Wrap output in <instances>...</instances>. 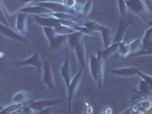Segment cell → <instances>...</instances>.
I'll use <instances>...</instances> for the list:
<instances>
[{"instance_id":"1","label":"cell","mask_w":152,"mask_h":114,"mask_svg":"<svg viewBox=\"0 0 152 114\" xmlns=\"http://www.w3.org/2000/svg\"><path fill=\"white\" fill-rule=\"evenodd\" d=\"M89 70L93 79L97 84L99 91L103 90L104 82V61L101 56V50H97V55L93 54L89 58Z\"/></svg>"},{"instance_id":"2","label":"cell","mask_w":152,"mask_h":114,"mask_svg":"<svg viewBox=\"0 0 152 114\" xmlns=\"http://www.w3.org/2000/svg\"><path fill=\"white\" fill-rule=\"evenodd\" d=\"M126 5L128 10L133 12L136 16H138L143 22L151 25V12L143 0H126Z\"/></svg>"},{"instance_id":"3","label":"cell","mask_w":152,"mask_h":114,"mask_svg":"<svg viewBox=\"0 0 152 114\" xmlns=\"http://www.w3.org/2000/svg\"><path fill=\"white\" fill-rule=\"evenodd\" d=\"M83 76H84V68H80L76 76H72L70 84L66 88V100H68L69 112H72V102H73V98H75V96L77 95V92L80 88Z\"/></svg>"},{"instance_id":"4","label":"cell","mask_w":152,"mask_h":114,"mask_svg":"<svg viewBox=\"0 0 152 114\" xmlns=\"http://www.w3.org/2000/svg\"><path fill=\"white\" fill-rule=\"evenodd\" d=\"M42 81H44V84H45V86L47 87L48 90H56L52 64H50V62L47 61V60L42 62Z\"/></svg>"},{"instance_id":"5","label":"cell","mask_w":152,"mask_h":114,"mask_svg":"<svg viewBox=\"0 0 152 114\" xmlns=\"http://www.w3.org/2000/svg\"><path fill=\"white\" fill-rule=\"evenodd\" d=\"M13 65L15 66L17 70L24 66H33L38 70L40 73H42V61L40 60V56L38 53H33L32 56H30L29 58L24 60V61H17L14 62Z\"/></svg>"},{"instance_id":"6","label":"cell","mask_w":152,"mask_h":114,"mask_svg":"<svg viewBox=\"0 0 152 114\" xmlns=\"http://www.w3.org/2000/svg\"><path fill=\"white\" fill-rule=\"evenodd\" d=\"M62 103V99H44V100H30L28 105L34 111L40 112L45 107H54Z\"/></svg>"},{"instance_id":"7","label":"cell","mask_w":152,"mask_h":114,"mask_svg":"<svg viewBox=\"0 0 152 114\" xmlns=\"http://www.w3.org/2000/svg\"><path fill=\"white\" fill-rule=\"evenodd\" d=\"M18 12L25 13L28 15H52L53 14L52 10L40 6L39 4H30L28 6H24V7L20 8Z\"/></svg>"},{"instance_id":"8","label":"cell","mask_w":152,"mask_h":114,"mask_svg":"<svg viewBox=\"0 0 152 114\" xmlns=\"http://www.w3.org/2000/svg\"><path fill=\"white\" fill-rule=\"evenodd\" d=\"M60 73L61 76L64 80L65 87L68 88L70 81L72 79V73H71V65H70V58H69V49L65 47V57H64V63L62 65V68H60Z\"/></svg>"},{"instance_id":"9","label":"cell","mask_w":152,"mask_h":114,"mask_svg":"<svg viewBox=\"0 0 152 114\" xmlns=\"http://www.w3.org/2000/svg\"><path fill=\"white\" fill-rule=\"evenodd\" d=\"M28 14L18 12L16 14V30L20 34L24 37H29V30H28Z\"/></svg>"},{"instance_id":"10","label":"cell","mask_w":152,"mask_h":114,"mask_svg":"<svg viewBox=\"0 0 152 114\" xmlns=\"http://www.w3.org/2000/svg\"><path fill=\"white\" fill-rule=\"evenodd\" d=\"M0 33L4 34L5 37L12 39V40H15V41H18V42H26L28 41V39L24 36L20 34L17 31H14L9 25H5L1 23H0Z\"/></svg>"},{"instance_id":"11","label":"cell","mask_w":152,"mask_h":114,"mask_svg":"<svg viewBox=\"0 0 152 114\" xmlns=\"http://www.w3.org/2000/svg\"><path fill=\"white\" fill-rule=\"evenodd\" d=\"M84 33L79 32V31H73L71 33H69L66 37V48L69 50H73L76 48V46H78L84 39Z\"/></svg>"},{"instance_id":"12","label":"cell","mask_w":152,"mask_h":114,"mask_svg":"<svg viewBox=\"0 0 152 114\" xmlns=\"http://www.w3.org/2000/svg\"><path fill=\"white\" fill-rule=\"evenodd\" d=\"M66 37L68 34H56L52 41L49 42V50L50 52H56L61 48H65L66 47Z\"/></svg>"},{"instance_id":"13","label":"cell","mask_w":152,"mask_h":114,"mask_svg":"<svg viewBox=\"0 0 152 114\" xmlns=\"http://www.w3.org/2000/svg\"><path fill=\"white\" fill-rule=\"evenodd\" d=\"M132 24V21H127V20H122L120 18V22H119V25H118V30H117V33L115 36H113V42H120L124 40L125 38V34L127 32V29Z\"/></svg>"},{"instance_id":"14","label":"cell","mask_w":152,"mask_h":114,"mask_svg":"<svg viewBox=\"0 0 152 114\" xmlns=\"http://www.w3.org/2000/svg\"><path fill=\"white\" fill-rule=\"evenodd\" d=\"M138 70L141 68H112L111 74L117 76H122V78H132L136 76Z\"/></svg>"},{"instance_id":"15","label":"cell","mask_w":152,"mask_h":114,"mask_svg":"<svg viewBox=\"0 0 152 114\" xmlns=\"http://www.w3.org/2000/svg\"><path fill=\"white\" fill-rule=\"evenodd\" d=\"M99 33L102 36V41H103V47L104 48L109 47L113 42V32H112V30L109 26L102 25V28L99 30Z\"/></svg>"},{"instance_id":"16","label":"cell","mask_w":152,"mask_h":114,"mask_svg":"<svg viewBox=\"0 0 152 114\" xmlns=\"http://www.w3.org/2000/svg\"><path fill=\"white\" fill-rule=\"evenodd\" d=\"M73 52L76 53V56L78 58V63L80 65V68H84L86 65V46L81 41L78 46H76V48L73 49Z\"/></svg>"},{"instance_id":"17","label":"cell","mask_w":152,"mask_h":114,"mask_svg":"<svg viewBox=\"0 0 152 114\" xmlns=\"http://www.w3.org/2000/svg\"><path fill=\"white\" fill-rule=\"evenodd\" d=\"M134 90V89H133ZM135 92L137 94H140L142 97H144V98H150L152 95V86L151 84H149L146 81L144 80H141L140 82H138V90H134Z\"/></svg>"},{"instance_id":"18","label":"cell","mask_w":152,"mask_h":114,"mask_svg":"<svg viewBox=\"0 0 152 114\" xmlns=\"http://www.w3.org/2000/svg\"><path fill=\"white\" fill-rule=\"evenodd\" d=\"M13 103H20V104H26L32 100V95L28 91H18L13 96Z\"/></svg>"},{"instance_id":"19","label":"cell","mask_w":152,"mask_h":114,"mask_svg":"<svg viewBox=\"0 0 152 114\" xmlns=\"http://www.w3.org/2000/svg\"><path fill=\"white\" fill-rule=\"evenodd\" d=\"M118 45H119V42H112V44L109 46V47L104 48L103 50H101V56H102L103 61H104V62L107 61V60H109L111 56H113L114 54L117 53Z\"/></svg>"},{"instance_id":"20","label":"cell","mask_w":152,"mask_h":114,"mask_svg":"<svg viewBox=\"0 0 152 114\" xmlns=\"http://www.w3.org/2000/svg\"><path fill=\"white\" fill-rule=\"evenodd\" d=\"M142 44V49H151L152 48V28L150 26L145 31L143 38L141 39Z\"/></svg>"},{"instance_id":"21","label":"cell","mask_w":152,"mask_h":114,"mask_svg":"<svg viewBox=\"0 0 152 114\" xmlns=\"http://www.w3.org/2000/svg\"><path fill=\"white\" fill-rule=\"evenodd\" d=\"M117 53L119 54V56H121V57H127L128 55H130L129 44L125 42L124 40H122V41H120V42H119V45H118Z\"/></svg>"},{"instance_id":"22","label":"cell","mask_w":152,"mask_h":114,"mask_svg":"<svg viewBox=\"0 0 152 114\" xmlns=\"http://www.w3.org/2000/svg\"><path fill=\"white\" fill-rule=\"evenodd\" d=\"M24 104H20V103H13V104H10V105H8L6 107H2L1 110H0V113H7V114H10V113H15L17 112L21 107L23 106Z\"/></svg>"},{"instance_id":"23","label":"cell","mask_w":152,"mask_h":114,"mask_svg":"<svg viewBox=\"0 0 152 114\" xmlns=\"http://www.w3.org/2000/svg\"><path fill=\"white\" fill-rule=\"evenodd\" d=\"M73 30L79 31V32L84 33L85 36H91V37H94V36H96V34H97V32H94V31L89 30V29H88V28H86L85 25H80V26H78V24H77V23L73 25Z\"/></svg>"},{"instance_id":"24","label":"cell","mask_w":152,"mask_h":114,"mask_svg":"<svg viewBox=\"0 0 152 114\" xmlns=\"http://www.w3.org/2000/svg\"><path fill=\"white\" fill-rule=\"evenodd\" d=\"M84 25L86 28H88L89 30L94 31V32H99L101 28H102V24L95 22V21H91V20H86L84 22Z\"/></svg>"},{"instance_id":"25","label":"cell","mask_w":152,"mask_h":114,"mask_svg":"<svg viewBox=\"0 0 152 114\" xmlns=\"http://www.w3.org/2000/svg\"><path fill=\"white\" fill-rule=\"evenodd\" d=\"M54 30L56 32V34H69L71 32H73V29L70 28V26H65V25H62V24H58L56 26H54Z\"/></svg>"},{"instance_id":"26","label":"cell","mask_w":152,"mask_h":114,"mask_svg":"<svg viewBox=\"0 0 152 114\" xmlns=\"http://www.w3.org/2000/svg\"><path fill=\"white\" fill-rule=\"evenodd\" d=\"M118 7H119V13H120V17L122 20L127 18V12L128 8L126 5V0H118Z\"/></svg>"},{"instance_id":"27","label":"cell","mask_w":152,"mask_h":114,"mask_svg":"<svg viewBox=\"0 0 152 114\" xmlns=\"http://www.w3.org/2000/svg\"><path fill=\"white\" fill-rule=\"evenodd\" d=\"M91 10H93V0H88L84 6H83V12H81V17H88L91 15Z\"/></svg>"},{"instance_id":"28","label":"cell","mask_w":152,"mask_h":114,"mask_svg":"<svg viewBox=\"0 0 152 114\" xmlns=\"http://www.w3.org/2000/svg\"><path fill=\"white\" fill-rule=\"evenodd\" d=\"M129 49L130 53H136L138 50L142 49V44H141V38H137L135 40H133L132 42H129Z\"/></svg>"},{"instance_id":"29","label":"cell","mask_w":152,"mask_h":114,"mask_svg":"<svg viewBox=\"0 0 152 114\" xmlns=\"http://www.w3.org/2000/svg\"><path fill=\"white\" fill-rule=\"evenodd\" d=\"M42 30H44V33H45V36H46V38H47V40H48V42H50L52 39L56 36V32H55V30H54V28L44 26Z\"/></svg>"},{"instance_id":"30","label":"cell","mask_w":152,"mask_h":114,"mask_svg":"<svg viewBox=\"0 0 152 114\" xmlns=\"http://www.w3.org/2000/svg\"><path fill=\"white\" fill-rule=\"evenodd\" d=\"M137 76H140V78H142V80H144V81H146L149 84L152 86V78L150 76H148V74H145L144 72H142V70H138Z\"/></svg>"},{"instance_id":"31","label":"cell","mask_w":152,"mask_h":114,"mask_svg":"<svg viewBox=\"0 0 152 114\" xmlns=\"http://www.w3.org/2000/svg\"><path fill=\"white\" fill-rule=\"evenodd\" d=\"M62 4L68 8V9H72V10H73V7L76 6V4H77V0H63Z\"/></svg>"},{"instance_id":"32","label":"cell","mask_w":152,"mask_h":114,"mask_svg":"<svg viewBox=\"0 0 152 114\" xmlns=\"http://www.w3.org/2000/svg\"><path fill=\"white\" fill-rule=\"evenodd\" d=\"M0 23L1 24H5V25H9V22L7 21L6 15L4 14V10L1 9V7H0Z\"/></svg>"},{"instance_id":"33","label":"cell","mask_w":152,"mask_h":114,"mask_svg":"<svg viewBox=\"0 0 152 114\" xmlns=\"http://www.w3.org/2000/svg\"><path fill=\"white\" fill-rule=\"evenodd\" d=\"M39 113H52V107H45Z\"/></svg>"},{"instance_id":"34","label":"cell","mask_w":152,"mask_h":114,"mask_svg":"<svg viewBox=\"0 0 152 114\" xmlns=\"http://www.w3.org/2000/svg\"><path fill=\"white\" fill-rule=\"evenodd\" d=\"M1 108H2V106H1V105H0V110H1Z\"/></svg>"}]
</instances>
